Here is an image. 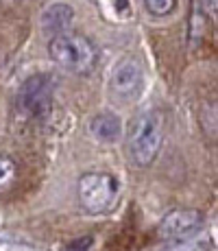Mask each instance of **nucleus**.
<instances>
[{"label": "nucleus", "mask_w": 218, "mask_h": 251, "mask_svg": "<svg viewBox=\"0 0 218 251\" xmlns=\"http://www.w3.org/2000/svg\"><path fill=\"white\" fill-rule=\"evenodd\" d=\"M164 142V123L157 109H142L135 114L127 129V155L138 168H146L159 155Z\"/></svg>", "instance_id": "nucleus-1"}, {"label": "nucleus", "mask_w": 218, "mask_h": 251, "mask_svg": "<svg viewBox=\"0 0 218 251\" xmlns=\"http://www.w3.org/2000/svg\"><path fill=\"white\" fill-rule=\"evenodd\" d=\"M48 55L61 70L70 75H90L98 64V48L85 35L66 31L48 42Z\"/></svg>", "instance_id": "nucleus-2"}, {"label": "nucleus", "mask_w": 218, "mask_h": 251, "mask_svg": "<svg viewBox=\"0 0 218 251\" xmlns=\"http://www.w3.org/2000/svg\"><path fill=\"white\" fill-rule=\"evenodd\" d=\"M120 197V181L109 173H87L79 179V201L87 214H107Z\"/></svg>", "instance_id": "nucleus-3"}, {"label": "nucleus", "mask_w": 218, "mask_h": 251, "mask_svg": "<svg viewBox=\"0 0 218 251\" xmlns=\"http://www.w3.org/2000/svg\"><path fill=\"white\" fill-rule=\"evenodd\" d=\"M52 90H55V81L46 75H35L26 79L18 90V109L31 118L46 116L52 103Z\"/></svg>", "instance_id": "nucleus-4"}, {"label": "nucleus", "mask_w": 218, "mask_h": 251, "mask_svg": "<svg viewBox=\"0 0 218 251\" xmlns=\"http://www.w3.org/2000/svg\"><path fill=\"white\" fill-rule=\"evenodd\" d=\"M111 94L120 103H131L140 96L144 88V70L138 59L127 57L111 72Z\"/></svg>", "instance_id": "nucleus-5"}, {"label": "nucleus", "mask_w": 218, "mask_h": 251, "mask_svg": "<svg viewBox=\"0 0 218 251\" xmlns=\"http://www.w3.org/2000/svg\"><path fill=\"white\" fill-rule=\"evenodd\" d=\"M203 214L196 210H172L159 223V238L166 243H183L203 229Z\"/></svg>", "instance_id": "nucleus-6"}, {"label": "nucleus", "mask_w": 218, "mask_h": 251, "mask_svg": "<svg viewBox=\"0 0 218 251\" xmlns=\"http://www.w3.org/2000/svg\"><path fill=\"white\" fill-rule=\"evenodd\" d=\"M74 20V9L66 2H52L48 4L40 16V26L44 31V35L55 37L61 33L70 31V24Z\"/></svg>", "instance_id": "nucleus-7"}, {"label": "nucleus", "mask_w": 218, "mask_h": 251, "mask_svg": "<svg viewBox=\"0 0 218 251\" xmlns=\"http://www.w3.org/2000/svg\"><path fill=\"white\" fill-rule=\"evenodd\" d=\"M90 131L100 142H116L120 138V133H122V125H120L116 114L100 112L90 120Z\"/></svg>", "instance_id": "nucleus-8"}, {"label": "nucleus", "mask_w": 218, "mask_h": 251, "mask_svg": "<svg viewBox=\"0 0 218 251\" xmlns=\"http://www.w3.org/2000/svg\"><path fill=\"white\" fill-rule=\"evenodd\" d=\"M16 175H18L16 162L9 155H0V195L7 192L16 183Z\"/></svg>", "instance_id": "nucleus-9"}, {"label": "nucleus", "mask_w": 218, "mask_h": 251, "mask_svg": "<svg viewBox=\"0 0 218 251\" xmlns=\"http://www.w3.org/2000/svg\"><path fill=\"white\" fill-rule=\"evenodd\" d=\"M144 7L155 18H166L177 9V0H144Z\"/></svg>", "instance_id": "nucleus-10"}]
</instances>
